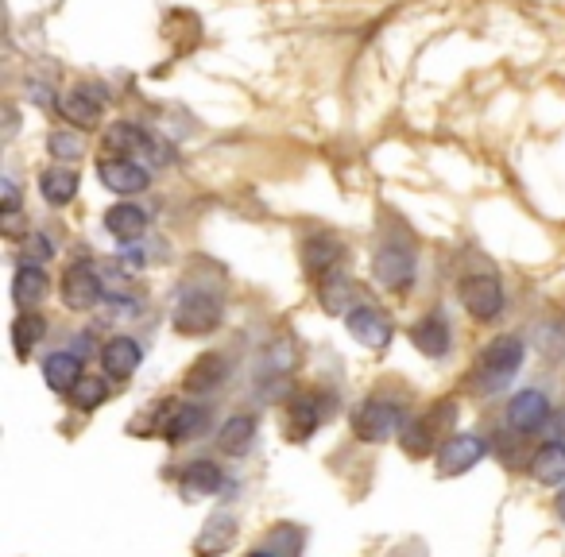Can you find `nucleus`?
Returning a JSON list of instances; mask_svg holds the SVG:
<instances>
[{
	"label": "nucleus",
	"instance_id": "393cba45",
	"mask_svg": "<svg viewBox=\"0 0 565 557\" xmlns=\"http://www.w3.org/2000/svg\"><path fill=\"white\" fill-rule=\"evenodd\" d=\"M59 109H62V117L70 120V124H78V128H93V124L101 120V101H93L90 89L62 93Z\"/></svg>",
	"mask_w": 565,
	"mask_h": 557
},
{
	"label": "nucleus",
	"instance_id": "cd10ccee",
	"mask_svg": "<svg viewBox=\"0 0 565 557\" xmlns=\"http://www.w3.org/2000/svg\"><path fill=\"white\" fill-rule=\"evenodd\" d=\"M43 333H47V322L39 318V314H31V310H24L20 318H16V325H12V341H16V352L20 356H28L39 341H43Z\"/></svg>",
	"mask_w": 565,
	"mask_h": 557
},
{
	"label": "nucleus",
	"instance_id": "5701e85b",
	"mask_svg": "<svg viewBox=\"0 0 565 557\" xmlns=\"http://www.w3.org/2000/svg\"><path fill=\"white\" fill-rule=\"evenodd\" d=\"M252 438H256V418L237 414V418H229V422L217 430V449L229 453V457H240V453H248Z\"/></svg>",
	"mask_w": 565,
	"mask_h": 557
},
{
	"label": "nucleus",
	"instance_id": "0eeeda50",
	"mask_svg": "<svg viewBox=\"0 0 565 557\" xmlns=\"http://www.w3.org/2000/svg\"><path fill=\"white\" fill-rule=\"evenodd\" d=\"M480 457H484V441L476 434H453L438 453V472L442 476H461L473 465H480Z\"/></svg>",
	"mask_w": 565,
	"mask_h": 557
},
{
	"label": "nucleus",
	"instance_id": "4468645a",
	"mask_svg": "<svg viewBox=\"0 0 565 557\" xmlns=\"http://www.w3.org/2000/svg\"><path fill=\"white\" fill-rule=\"evenodd\" d=\"M221 469L213 465V461H190L179 476V496L182 499H206V496H217V488H221Z\"/></svg>",
	"mask_w": 565,
	"mask_h": 557
},
{
	"label": "nucleus",
	"instance_id": "6e6552de",
	"mask_svg": "<svg viewBox=\"0 0 565 557\" xmlns=\"http://www.w3.org/2000/svg\"><path fill=\"white\" fill-rule=\"evenodd\" d=\"M283 426H287V438L291 441L310 438V434L322 426V403H318V395H314V391L295 395V399L287 403V411H283Z\"/></svg>",
	"mask_w": 565,
	"mask_h": 557
},
{
	"label": "nucleus",
	"instance_id": "aec40b11",
	"mask_svg": "<svg viewBox=\"0 0 565 557\" xmlns=\"http://www.w3.org/2000/svg\"><path fill=\"white\" fill-rule=\"evenodd\" d=\"M12 298L24 306V310H35L43 298H47V275L39 264H20L16 279H12Z\"/></svg>",
	"mask_w": 565,
	"mask_h": 557
},
{
	"label": "nucleus",
	"instance_id": "473e14b6",
	"mask_svg": "<svg viewBox=\"0 0 565 557\" xmlns=\"http://www.w3.org/2000/svg\"><path fill=\"white\" fill-rule=\"evenodd\" d=\"M51 155H59V159H78V155H82V140L70 136V132H51Z\"/></svg>",
	"mask_w": 565,
	"mask_h": 557
},
{
	"label": "nucleus",
	"instance_id": "7ed1b4c3",
	"mask_svg": "<svg viewBox=\"0 0 565 557\" xmlns=\"http://www.w3.org/2000/svg\"><path fill=\"white\" fill-rule=\"evenodd\" d=\"M101 294H105V283H101L97 264L78 260V264L66 267V275H62V302H66V310L86 314V310L97 306V298H101Z\"/></svg>",
	"mask_w": 565,
	"mask_h": 557
},
{
	"label": "nucleus",
	"instance_id": "a878e982",
	"mask_svg": "<svg viewBox=\"0 0 565 557\" xmlns=\"http://www.w3.org/2000/svg\"><path fill=\"white\" fill-rule=\"evenodd\" d=\"M39 194H43L51 206H66V202H74V194H78V175H74L70 167H51V171L39 175Z\"/></svg>",
	"mask_w": 565,
	"mask_h": 557
},
{
	"label": "nucleus",
	"instance_id": "6ab92c4d",
	"mask_svg": "<svg viewBox=\"0 0 565 557\" xmlns=\"http://www.w3.org/2000/svg\"><path fill=\"white\" fill-rule=\"evenodd\" d=\"M225 356H217V352H206V356H198L194 364H190V372H186V380L182 387L186 391H194V395H202V391H213L217 383L225 380Z\"/></svg>",
	"mask_w": 565,
	"mask_h": 557
},
{
	"label": "nucleus",
	"instance_id": "72a5a7b5",
	"mask_svg": "<svg viewBox=\"0 0 565 557\" xmlns=\"http://www.w3.org/2000/svg\"><path fill=\"white\" fill-rule=\"evenodd\" d=\"M20 206V194H16V182H4V213H16Z\"/></svg>",
	"mask_w": 565,
	"mask_h": 557
},
{
	"label": "nucleus",
	"instance_id": "b1692460",
	"mask_svg": "<svg viewBox=\"0 0 565 557\" xmlns=\"http://www.w3.org/2000/svg\"><path fill=\"white\" fill-rule=\"evenodd\" d=\"M411 341H415L418 352H426V356H446V352H449V325H446V318H438V314L422 318V322L411 329Z\"/></svg>",
	"mask_w": 565,
	"mask_h": 557
},
{
	"label": "nucleus",
	"instance_id": "39448f33",
	"mask_svg": "<svg viewBox=\"0 0 565 557\" xmlns=\"http://www.w3.org/2000/svg\"><path fill=\"white\" fill-rule=\"evenodd\" d=\"M372 275H376V283L387 287V291H407L411 279H415V252L411 248H399V244H384L372 256Z\"/></svg>",
	"mask_w": 565,
	"mask_h": 557
},
{
	"label": "nucleus",
	"instance_id": "a211bd4d",
	"mask_svg": "<svg viewBox=\"0 0 565 557\" xmlns=\"http://www.w3.org/2000/svg\"><path fill=\"white\" fill-rule=\"evenodd\" d=\"M43 376H47V387H51V391L70 395V391L78 387V380H82V364H78L74 352H51V356L43 360Z\"/></svg>",
	"mask_w": 565,
	"mask_h": 557
},
{
	"label": "nucleus",
	"instance_id": "4be33fe9",
	"mask_svg": "<svg viewBox=\"0 0 565 557\" xmlns=\"http://www.w3.org/2000/svg\"><path fill=\"white\" fill-rule=\"evenodd\" d=\"M318 298H322V306H326L329 314H349V306L357 302V287L345 275L329 271V275L318 279Z\"/></svg>",
	"mask_w": 565,
	"mask_h": 557
},
{
	"label": "nucleus",
	"instance_id": "f8f14e48",
	"mask_svg": "<svg viewBox=\"0 0 565 557\" xmlns=\"http://www.w3.org/2000/svg\"><path fill=\"white\" fill-rule=\"evenodd\" d=\"M345 260V240L333 233H318L306 240V271L310 275H329V271H337V264Z\"/></svg>",
	"mask_w": 565,
	"mask_h": 557
},
{
	"label": "nucleus",
	"instance_id": "f3484780",
	"mask_svg": "<svg viewBox=\"0 0 565 557\" xmlns=\"http://www.w3.org/2000/svg\"><path fill=\"white\" fill-rule=\"evenodd\" d=\"M527 469H531V476H535L538 484H546V488H558V484L565 480V445H558V441H546V445H538Z\"/></svg>",
	"mask_w": 565,
	"mask_h": 557
},
{
	"label": "nucleus",
	"instance_id": "c756f323",
	"mask_svg": "<svg viewBox=\"0 0 565 557\" xmlns=\"http://www.w3.org/2000/svg\"><path fill=\"white\" fill-rule=\"evenodd\" d=\"M148 140L140 128H132V124H117L113 132H109V140H105V147H109V155H117V159H124L132 147H140Z\"/></svg>",
	"mask_w": 565,
	"mask_h": 557
},
{
	"label": "nucleus",
	"instance_id": "f257e3e1",
	"mask_svg": "<svg viewBox=\"0 0 565 557\" xmlns=\"http://www.w3.org/2000/svg\"><path fill=\"white\" fill-rule=\"evenodd\" d=\"M519 364H523V341L519 337H500V341H492L488 349L476 356L473 387L484 391V395H492V391H500V387L511 383V376L519 372Z\"/></svg>",
	"mask_w": 565,
	"mask_h": 557
},
{
	"label": "nucleus",
	"instance_id": "bb28decb",
	"mask_svg": "<svg viewBox=\"0 0 565 557\" xmlns=\"http://www.w3.org/2000/svg\"><path fill=\"white\" fill-rule=\"evenodd\" d=\"M434 426H430V418L422 414V418H415V422H403V434H399V441H403V449L411 453V457H426L430 449H434Z\"/></svg>",
	"mask_w": 565,
	"mask_h": 557
},
{
	"label": "nucleus",
	"instance_id": "f03ea898",
	"mask_svg": "<svg viewBox=\"0 0 565 557\" xmlns=\"http://www.w3.org/2000/svg\"><path fill=\"white\" fill-rule=\"evenodd\" d=\"M403 422V407L387 395H368L364 407L353 414V430L360 441H387L391 434H399Z\"/></svg>",
	"mask_w": 565,
	"mask_h": 557
},
{
	"label": "nucleus",
	"instance_id": "9d476101",
	"mask_svg": "<svg viewBox=\"0 0 565 557\" xmlns=\"http://www.w3.org/2000/svg\"><path fill=\"white\" fill-rule=\"evenodd\" d=\"M546 414H550V403H546L542 391H519L507 403V426L519 430V434H531V430H538L546 422Z\"/></svg>",
	"mask_w": 565,
	"mask_h": 557
},
{
	"label": "nucleus",
	"instance_id": "f704fd0d",
	"mask_svg": "<svg viewBox=\"0 0 565 557\" xmlns=\"http://www.w3.org/2000/svg\"><path fill=\"white\" fill-rule=\"evenodd\" d=\"M558 519H562V523H565V492H562V496H558Z\"/></svg>",
	"mask_w": 565,
	"mask_h": 557
},
{
	"label": "nucleus",
	"instance_id": "2eb2a0df",
	"mask_svg": "<svg viewBox=\"0 0 565 557\" xmlns=\"http://www.w3.org/2000/svg\"><path fill=\"white\" fill-rule=\"evenodd\" d=\"M209 426L206 407H194V403H182V407H171L167 411V426H163V438L167 441H190L202 438Z\"/></svg>",
	"mask_w": 565,
	"mask_h": 557
},
{
	"label": "nucleus",
	"instance_id": "412c9836",
	"mask_svg": "<svg viewBox=\"0 0 565 557\" xmlns=\"http://www.w3.org/2000/svg\"><path fill=\"white\" fill-rule=\"evenodd\" d=\"M105 229L117 236L120 244H124V240L132 244V240H140L144 229H148V213L136 206H113L105 213Z\"/></svg>",
	"mask_w": 565,
	"mask_h": 557
},
{
	"label": "nucleus",
	"instance_id": "7c9ffc66",
	"mask_svg": "<svg viewBox=\"0 0 565 557\" xmlns=\"http://www.w3.org/2000/svg\"><path fill=\"white\" fill-rule=\"evenodd\" d=\"M51 260V240L43 233H31L24 240V264H47Z\"/></svg>",
	"mask_w": 565,
	"mask_h": 557
},
{
	"label": "nucleus",
	"instance_id": "ddd939ff",
	"mask_svg": "<svg viewBox=\"0 0 565 557\" xmlns=\"http://www.w3.org/2000/svg\"><path fill=\"white\" fill-rule=\"evenodd\" d=\"M144 352L132 337H113L105 349H101V368L113 376V380H132V372L140 368Z\"/></svg>",
	"mask_w": 565,
	"mask_h": 557
},
{
	"label": "nucleus",
	"instance_id": "dca6fc26",
	"mask_svg": "<svg viewBox=\"0 0 565 557\" xmlns=\"http://www.w3.org/2000/svg\"><path fill=\"white\" fill-rule=\"evenodd\" d=\"M233 542H237V519H233L229 511H221V515H213V519L206 523V530L198 534V542H194V554H198V557L225 554Z\"/></svg>",
	"mask_w": 565,
	"mask_h": 557
},
{
	"label": "nucleus",
	"instance_id": "423d86ee",
	"mask_svg": "<svg viewBox=\"0 0 565 557\" xmlns=\"http://www.w3.org/2000/svg\"><path fill=\"white\" fill-rule=\"evenodd\" d=\"M461 302L476 322H492L504 310V287L492 275H473V279L461 283Z\"/></svg>",
	"mask_w": 565,
	"mask_h": 557
},
{
	"label": "nucleus",
	"instance_id": "20e7f679",
	"mask_svg": "<svg viewBox=\"0 0 565 557\" xmlns=\"http://www.w3.org/2000/svg\"><path fill=\"white\" fill-rule=\"evenodd\" d=\"M221 322V302L206 291H190L179 298L175 306V329L186 333V337H202V333H213Z\"/></svg>",
	"mask_w": 565,
	"mask_h": 557
},
{
	"label": "nucleus",
	"instance_id": "c9c22d12",
	"mask_svg": "<svg viewBox=\"0 0 565 557\" xmlns=\"http://www.w3.org/2000/svg\"><path fill=\"white\" fill-rule=\"evenodd\" d=\"M252 557H275V554H252Z\"/></svg>",
	"mask_w": 565,
	"mask_h": 557
},
{
	"label": "nucleus",
	"instance_id": "c85d7f7f",
	"mask_svg": "<svg viewBox=\"0 0 565 557\" xmlns=\"http://www.w3.org/2000/svg\"><path fill=\"white\" fill-rule=\"evenodd\" d=\"M105 395H109V387H105V380H97V376H82L78 387L70 391V399H74V407H78V411H93V407H101V403H105Z\"/></svg>",
	"mask_w": 565,
	"mask_h": 557
},
{
	"label": "nucleus",
	"instance_id": "1a4fd4ad",
	"mask_svg": "<svg viewBox=\"0 0 565 557\" xmlns=\"http://www.w3.org/2000/svg\"><path fill=\"white\" fill-rule=\"evenodd\" d=\"M349 333L357 337L360 345H368V349H384L387 341H391V322L384 318V310H376V306H357V310H349Z\"/></svg>",
	"mask_w": 565,
	"mask_h": 557
},
{
	"label": "nucleus",
	"instance_id": "2f4dec72",
	"mask_svg": "<svg viewBox=\"0 0 565 557\" xmlns=\"http://www.w3.org/2000/svg\"><path fill=\"white\" fill-rule=\"evenodd\" d=\"M97 271H101V283H105V291H124V287H128V279H132V271H128V267H124V271H120V264H113V260H109V264H97Z\"/></svg>",
	"mask_w": 565,
	"mask_h": 557
},
{
	"label": "nucleus",
	"instance_id": "9b49d317",
	"mask_svg": "<svg viewBox=\"0 0 565 557\" xmlns=\"http://www.w3.org/2000/svg\"><path fill=\"white\" fill-rule=\"evenodd\" d=\"M97 175H101V182L109 190H117V194H140V190H148L151 182L148 171L140 163H132V159H101Z\"/></svg>",
	"mask_w": 565,
	"mask_h": 557
}]
</instances>
